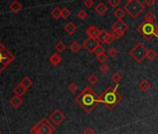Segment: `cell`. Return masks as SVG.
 <instances>
[{
  "label": "cell",
  "mask_w": 158,
  "mask_h": 134,
  "mask_svg": "<svg viewBox=\"0 0 158 134\" xmlns=\"http://www.w3.org/2000/svg\"><path fill=\"white\" fill-rule=\"evenodd\" d=\"M108 3L111 7L113 8H116L118 7V5L121 3V0H108Z\"/></svg>",
  "instance_id": "obj_38"
},
{
  "label": "cell",
  "mask_w": 158,
  "mask_h": 134,
  "mask_svg": "<svg viewBox=\"0 0 158 134\" xmlns=\"http://www.w3.org/2000/svg\"><path fill=\"white\" fill-rule=\"evenodd\" d=\"M70 49H71V51L72 52H73V53H78L79 51H80V49H81V48H82V46L80 45V43L79 42H77V41H73L71 45H70Z\"/></svg>",
  "instance_id": "obj_18"
},
{
  "label": "cell",
  "mask_w": 158,
  "mask_h": 134,
  "mask_svg": "<svg viewBox=\"0 0 158 134\" xmlns=\"http://www.w3.org/2000/svg\"><path fill=\"white\" fill-rule=\"evenodd\" d=\"M110 66L108 65V64H106V63H102L101 64V66H100V71L103 74V75H106V74H108L109 73V71H110Z\"/></svg>",
  "instance_id": "obj_28"
},
{
  "label": "cell",
  "mask_w": 158,
  "mask_h": 134,
  "mask_svg": "<svg viewBox=\"0 0 158 134\" xmlns=\"http://www.w3.org/2000/svg\"><path fill=\"white\" fill-rule=\"evenodd\" d=\"M20 84L22 85V86H23L25 89H29L30 87H32V85H33V81L29 78V77H24L23 79H22V81L20 82Z\"/></svg>",
  "instance_id": "obj_20"
},
{
  "label": "cell",
  "mask_w": 158,
  "mask_h": 134,
  "mask_svg": "<svg viewBox=\"0 0 158 134\" xmlns=\"http://www.w3.org/2000/svg\"><path fill=\"white\" fill-rule=\"evenodd\" d=\"M48 119H49V121H50L53 125L59 126V125H60V124L64 121V119H65V115L63 114V112H62L61 110H60V109H55V110L49 115Z\"/></svg>",
  "instance_id": "obj_7"
},
{
  "label": "cell",
  "mask_w": 158,
  "mask_h": 134,
  "mask_svg": "<svg viewBox=\"0 0 158 134\" xmlns=\"http://www.w3.org/2000/svg\"><path fill=\"white\" fill-rule=\"evenodd\" d=\"M83 134H96L95 130L91 128H88L83 131Z\"/></svg>",
  "instance_id": "obj_41"
},
{
  "label": "cell",
  "mask_w": 158,
  "mask_h": 134,
  "mask_svg": "<svg viewBox=\"0 0 158 134\" xmlns=\"http://www.w3.org/2000/svg\"><path fill=\"white\" fill-rule=\"evenodd\" d=\"M96 59H97L98 61H100L101 63H105L106 61H107V59H108V56H107L105 53H103V54H102V55L96 56Z\"/></svg>",
  "instance_id": "obj_33"
},
{
  "label": "cell",
  "mask_w": 158,
  "mask_h": 134,
  "mask_svg": "<svg viewBox=\"0 0 158 134\" xmlns=\"http://www.w3.org/2000/svg\"><path fill=\"white\" fill-rule=\"evenodd\" d=\"M112 34L115 37V39H119V38L123 37V36H124L125 33H123L121 31H118V30H113V33Z\"/></svg>",
  "instance_id": "obj_34"
},
{
  "label": "cell",
  "mask_w": 158,
  "mask_h": 134,
  "mask_svg": "<svg viewBox=\"0 0 158 134\" xmlns=\"http://www.w3.org/2000/svg\"><path fill=\"white\" fill-rule=\"evenodd\" d=\"M100 42L96 38L92 37H88L84 42H83V47L90 53H94L95 49L100 46Z\"/></svg>",
  "instance_id": "obj_9"
},
{
  "label": "cell",
  "mask_w": 158,
  "mask_h": 134,
  "mask_svg": "<svg viewBox=\"0 0 158 134\" xmlns=\"http://www.w3.org/2000/svg\"><path fill=\"white\" fill-rule=\"evenodd\" d=\"M112 29L113 30H118V31H121L123 33H126L128 30V25L125 22H123L122 20H118L117 22H115L112 25Z\"/></svg>",
  "instance_id": "obj_10"
},
{
  "label": "cell",
  "mask_w": 158,
  "mask_h": 134,
  "mask_svg": "<svg viewBox=\"0 0 158 134\" xmlns=\"http://www.w3.org/2000/svg\"><path fill=\"white\" fill-rule=\"evenodd\" d=\"M126 1H127V2H130V1H132V0H126Z\"/></svg>",
  "instance_id": "obj_43"
},
{
  "label": "cell",
  "mask_w": 158,
  "mask_h": 134,
  "mask_svg": "<svg viewBox=\"0 0 158 134\" xmlns=\"http://www.w3.org/2000/svg\"><path fill=\"white\" fill-rule=\"evenodd\" d=\"M74 101L86 114H89L101 103V96L98 95L90 87H86L75 97Z\"/></svg>",
  "instance_id": "obj_1"
},
{
  "label": "cell",
  "mask_w": 158,
  "mask_h": 134,
  "mask_svg": "<svg viewBox=\"0 0 158 134\" xmlns=\"http://www.w3.org/2000/svg\"><path fill=\"white\" fill-rule=\"evenodd\" d=\"M154 36H156L158 38V26L156 25L155 27V30H154Z\"/></svg>",
  "instance_id": "obj_42"
},
{
  "label": "cell",
  "mask_w": 158,
  "mask_h": 134,
  "mask_svg": "<svg viewBox=\"0 0 158 134\" xmlns=\"http://www.w3.org/2000/svg\"><path fill=\"white\" fill-rule=\"evenodd\" d=\"M71 16V10L68 9V8H63L62 10H61V17L63 18V19H68L69 17Z\"/></svg>",
  "instance_id": "obj_31"
},
{
  "label": "cell",
  "mask_w": 158,
  "mask_h": 134,
  "mask_svg": "<svg viewBox=\"0 0 158 134\" xmlns=\"http://www.w3.org/2000/svg\"><path fill=\"white\" fill-rule=\"evenodd\" d=\"M108 32H106L105 30H101L100 31V34H99V36H98V38H97V40L100 42V43H102V44H104L105 43V40H106V37H107V36H108Z\"/></svg>",
  "instance_id": "obj_19"
},
{
  "label": "cell",
  "mask_w": 158,
  "mask_h": 134,
  "mask_svg": "<svg viewBox=\"0 0 158 134\" xmlns=\"http://www.w3.org/2000/svg\"><path fill=\"white\" fill-rule=\"evenodd\" d=\"M117 90L118 86H109L101 95V103L109 110L114 109L122 101V96Z\"/></svg>",
  "instance_id": "obj_2"
},
{
  "label": "cell",
  "mask_w": 158,
  "mask_h": 134,
  "mask_svg": "<svg viewBox=\"0 0 158 134\" xmlns=\"http://www.w3.org/2000/svg\"><path fill=\"white\" fill-rule=\"evenodd\" d=\"M155 20V15L153 14V12L152 11H148L145 15H144V19L143 22H150V23H153Z\"/></svg>",
  "instance_id": "obj_23"
},
{
  "label": "cell",
  "mask_w": 158,
  "mask_h": 134,
  "mask_svg": "<svg viewBox=\"0 0 158 134\" xmlns=\"http://www.w3.org/2000/svg\"><path fill=\"white\" fill-rule=\"evenodd\" d=\"M26 91H27V89H25L23 86H22L20 83L14 88V90H13V92L17 95V96H20V97H22L23 95H24L25 93H26Z\"/></svg>",
  "instance_id": "obj_17"
},
{
  "label": "cell",
  "mask_w": 158,
  "mask_h": 134,
  "mask_svg": "<svg viewBox=\"0 0 158 134\" xmlns=\"http://www.w3.org/2000/svg\"><path fill=\"white\" fill-rule=\"evenodd\" d=\"M87 80H88V82H89L91 86H93V85H96V84L99 82L100 78H99L95 74H92V75H90V76L88 77Z\"/></svg>",
  "instance_id": "obj_22"
},
{
  "label": "cell",
  "mask_w": 158,
  "mask_h": 134,
  "mask_svg": "<svg viewBox=\"0 0 158 134\" xmlns=\"http://www.w3.org/2000/svg\"><path fill=\"white\" fill-rule=\"evenodd\" d=\"M156 25L153 23L143 22L137 27V31L139 35H141L146 40H152L154 36V30Z\"/></svg>",
  "instance_id": "obj_4"
},
{
  "label": "cell",
  "mask_w": 158,
  "mask_h": 134,
  "mask_svg": "<svg viewBox=\"0 0 158 134\" xmlns=\"http://www.w3.org/2000/svg\"><path fill=\"white\" fill-rule=\"evenodd\" d=\"M114 16L118 19V20H122L124 17H125V15H126V11L124 10H122V9H120V8H118V9H116L115 10H114Z\"/></svg>",
  "instance_id": "obj_25"
},
{
  "label": "cell",
  "mask_w": 158,
  "mask_h": 134,
  "mask_svg": "<svg viewBox=\"0 0 158 134\" xmlns=\"http://www.w3.org/2000/svg\"><path fill=\"white\" fill-rule=\"evenodd\" d=\"M55 48L58 52H63L65 49H66V45L64 44V42L62 41H59L56 46H55Z\"/></svg>",
  "instance_id": "obj_27"
},
{
  "label": "cell",
  "mask_w": 158,
  "mask_h": 134,
  "mask_svg": "<svg viewBox=\"0 0 158 134\" xmlns=\"http://www.w3.org/2000/svg\"><path fill=\"white\" fill-rule=\"evenodd\" d=\"M51 16H52L54 19L59 20V19L61 17V10H60V8L56 7L55 9L52 10V11H51Z\"/></svg>",
  "instance_id": "obj_24"
},
{
  "label": "cell",
  "mask_w": 158,
  "mask_h": 134,
  "mask_svg": "<svg viewBox=\"0 0 158 134\" xmlns=\"http://www.w3.org/2000/svg\"><path fill=\"white\" fill-rule=\"evenodd\" d=\"M63 29H64V31L68 34V35H73L75 32H76V30H77V26L73 23V22H70V23H66L65 25H64V27H63Z\"/></svg>",
  "instance_id": "obj_13"
},
{
  "label": "cell",
  "mask_w": 158,
  "mask_h": 134,
  "mask_svg": "<svg viewBox=\"0 0 158 134\" xmlns=\"http://www.w3.org/2000/svg\"><path fill=\"white\" fill-rule=\"evenodd\" d=\"M146 58H147L149 61H154V60L157 58V53H156L152 48H151V49L149 50V52H148Z\"/></svg>",
  "instance_id": "obj_29"
},
{
  "label": "cell",
  "mask_w": 158,
  "mask_h": 134,
  "mask_svg": "<svg viewBox=\"0 0 158 134\" xmlns=\"http://www.w3.org/2000/svg\"><path fill=\"white\" fill-rule=\"evenodd\" d=\"M68 90L72 92V93H75L76 91H77V90H78V86L75 84V83H71L69 86H68Z\"/></svg>",
  "instance_id": "obj_35"
},
{
  "label": "cell",
  "mask_w": 158,
  "mask_h": 134,
  "mask_svg": "<svg viewBox=\"0 0 158 134\" xmlns=\"http://www.w3.org/2000/svg\"><path fill=\"white\" fill-rule=\"evenodd\" d=\"M60 61H61V57H60V55L58 52L53 53V54L50 56V58H49V62H50L52 65H54V66H57L58 64H60Z\"/></svg>",
  "instance_id": "obj_15"
},
{
  "label": "cell",
  "mask_w": 158,
  "mask_h": 134,
  "mask_svg": "<svg viewBox=\"0 0 158 134\" xmlns=\"http://www.w3.org/2000/svg\"><path fill=\"white\" fill-rule=\"evenodd\" d=\"M94 53L96 54V56H99V55H102V54L105 53V50H104L103 47H102V45H100V46H99V47H98V48L95 49Z\"/></svg>",
  "instance_id": "obj_37"
},
{
  "label": "cell",
  "mask_w": 158,
  "mask_h": 134,
  "mask_svg": "<svg viewBox=\"0 0 158 134\" xmlns=\"http://www.w3.org/2000/svg\"><path fill=\"white\" fill-rule=\"evenodd\" d=\"M36 129L37 134H52L55 131V127L49 121V119L43 117L40 121L34 126Z\"/></svg>",
  "instance_id": "obj_6"
},
{
  "label": "cell",
  "mask_w": 158,
  "mask_h": 134,
  "mask_svg": "<svg viewBox=\"0 0 158 134\" xmlns=\"http://www.w3.org/2000/svg\"><path fill=\"white\" fill-rule=\"evenodd\" d=\"M10 104L11 106H13L14 108H19L22 104H23V100L20 96H13L10 100Z\"/></svg>",
  "instance_id": "obj_14"
},
{
  "label": "cell",
  "mask_w": 158,
  "mask_h": 134,
  "mask_svg": "<svg viewBox=\"0 0 158 134\" xmlns=\"http://www.w3.org/2000/svg\"><path fill=\"white\" fill-rule=\"evenodd\" d=\"M114 40H116V39H115V37L113 36V34L109 33V34H108V36H107V37H106L105 43H106V44H112Z\"/></svg>",
  "instance_id": "obj_36"
},
{
  "label": "cell",
  "mask_w": 158,
  "mask_h": 134,
  "mask_svg": "<svg viewBox=\"0 0 158 134\" xmlns=\"http://www.w3.org/2000/svg\"><path fill=\"white\" fill-rule=\"evenodd\" d=\"M76 16H77V18L78 19H80V20H86L87 19V17H88V13H87V11L86 10H79L77 13H76Z\"/></svg>",
  "instance_id": "obj_30"
},
{
  "label": "cell",
  "mask_w": 158,
  "mask_h": 134,
  "mask_svg": "<svg viewBox=\"0 0 158 134\" xmlns=\"http://www.w3.org/2000/svg\"><path fill=\"white\" fill-rule=\"evenodd\" d=\"M0 134H2V133H1V132H0Z\"/></svg>",
  "instance_id": "obj_44"
},
{
  "label": "cell",
  "mask_w": 158,
  "mask_h": 134,
  "mask_svg": "<svg viewBox=\"0 0 158 134\" xmlns=\"http://www.w3.org/2000/svg\"><path fill=\"white\" fill-rule=\"evenodd\" d=\"M148 52L149 50L142 45V43L139 42L129 50L128 53L137 62L140 63L147 57Z\"/></svg>",
  "instance_id": "obj_5"
},
{
  "label": "cell",
  "mask_w": 158,
  "mask_h": 134,
  "mask_svg": "<svg viewBox=\"0 0 158 134\" xmlns=\"http://www.w3.org/2000/svg\"><path fill=\"white\" fill-rule=\"evenodd\" d=\"M22 9H23L22 5L17 1V0H15V1L10 5V10H11V11H12V12H14V13L19 12Z\"/></svg>",
  "instance_id": "obj_21"
},
{
  "label": "cell",
  "mask_w": 158,
  "mask_h": 134,
  "mask_svg": "<svg viewBox=\"0 0 158 134\" xmlns=\"http://www.w3.org/2000/svg\"><path fill=\"white\" fill-rule=\"evenodd\" d=\"M155 4V0H144V5L148 7H152Z\"/></svg>",
  "instance_id": "obj_40"
},
{
  "label": "cell",
  "mask_w": 158,
  "mask_h": 134,
  "mask_svg": "<svg viewBox=\"0 0 158 134\" xmlns=\"http://www.w3.org/2000/svg\"><path fill=\"white\" fill-rule=\"evenodd\" d=\"M84 5H85L87 8L90 9V8L94 5V0H85V1H84Z\"/></svg>",
  "instance_id": "obj_39"
},
{
  "label": "cell",
  "mask_w": 158,
  "mask_h": 134,
  "mask_svg": "<svg viewBox=\"0 0 158 134\" xmlns=\"http://www.w3.org/2000/svg\"><path fill=\"white\" fill-rule=\"evenodd\" d=\"M151 87H152V85L147 79H142L139 84V88L142 92H147L151 89Z\"/></svg>",
  "instance_id": "obj_16"
},
{
  "label": "cell",
  "mask_w": 158,
  "mask_h": 134,
  "mask_svg": "<svg viewBox=\"0 0 158 134\" xmlns=\"http://www.w3.org/2000/svg\"><path fill=\"white\" fill-rule=\"evenodd\" d=\"M94 10H95V12H96L98 15L103 16V15L107 12L108 8H107V6H106L103 2H100V3H98V4L95 6Z\"/></svg>",
  "instance_id": "obj_11"
},
{
  "label": "cell",
  "mask_w": 158,
  "mask_h": 134,
  "mask_svg": "<svg viewBox=\"0 0 158 134\" xmlns=\"http://www.w3.org/2000/svg\"><path fill=\"white\" fill-rule=\"evenodd\" d=\"M86 34L88 35L89 37H92V38H98V36L100 34V30L95 26V25H91L89 27L87 28L86 30Z\"/></svg>",
  "instance_id": "obj_12"
},
{
  "label": "cell",
  "mask_w": 158,
  "mask_h": 134,
  "mask_svg": "<svg viewBox=\"0 0 158 134\" xmlns=\"http://www.w3.org/2000/svg\"><path fill=\"white\" fill-rule=\"evenodd\" d=\"M145 5L140 0H132L130 2H127L124 6V10L133 19L138 18L140 13L144 10Z\"/></svg>",
  "instance_id": "obj_3"
},
{
  "label": "cell",
  "mask_w": 158,
  "mask_h": 134,
  "mask_svg": "<svg viewBox=\"0 0 158 134\" xmlns=\"http://www.w3.org/2000/svg\"><path fill=\"white\" fill-rule=\"evenodd\" d=\"M122 79V75L119 72H115L114 74H113V76L111 77V80L116 84H118Z\"/></svg>",
  "instance_id": "obj_26"
},
{
  "label": "cell",
  "mask_w": 158,
  "mask_h": 134,
  "mask_svg": "<svg viewBox=\"0 0 158 134\" xmlns=\"http://www.w3.org/2000/svg\"><path fill=\"white\" fill-rule=\"evenodd\" d=\"M108 55L111 57V58H114L118 55V50L114 48V47H112L108 49Z\"/></svg>",
  "instance_id": "obj_32"
},
{
  "label": "cell",
  "mask_w": 158,
  "mask_h": 134,
  "mask_svg": "<svg viewBox=\"0 0 158 134\" xmlns=\"http://www.w3.org/2000/svg\"><path fill=\"white\" fill-rule=\"evenodd\" d=\"M14 60V56L10 53L9 50H7L2 45L0 44V64H3L5 67L11 62Z\"/></svg>",
  "instance_id": "obj_8"
}]
</instances>
